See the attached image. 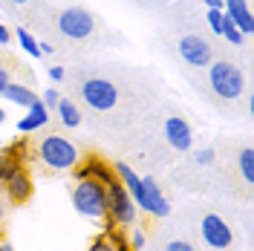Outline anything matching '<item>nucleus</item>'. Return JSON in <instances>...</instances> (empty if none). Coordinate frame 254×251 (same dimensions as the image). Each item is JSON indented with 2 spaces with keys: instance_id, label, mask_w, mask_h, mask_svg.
I'll use <instances>...</instances> for the list:
<instances>
[{
  "instance_id": "f257e3e1",
  "label": "nucleus",
  "mask_w": 254,
  "mask_h": 251,
  "mask_svg": "<svg viewBox=\"0 0 254 251\" xmlns=\"http://www.w3.org/2000/svg\"><path fill=\"white\" fill-rule=\"evenodd\" d=\"M113 173H116V179H122V185L125 190L133 196V202L136 208H142L147 217H168L171 214V202L165 199V193L159 190V182L153 176H139V173L133 171L130 165L125 162H119V165H113Z\"/></svg>"
},
{
  "instance_id": "f03ea898",
  "label": "nucleus",
  "mask_w": 254,
  "mask_h": 251,
  "mask_svg": "<svg viewBox=\"0 0 254 251\" xmlns=\"http://www.w3.org/2000/svg\"><path fill=\"white\" fill-rule=\"evenodd\" d=\"M72 208L84 220L104 222L107 220V188L95 179H81L72 188Z\"/></svg>"
},
{
  "instance_id": "7ed1b4c3",
  "label": "nucleus",
  "mask_w": 254,
  "mask_h": 251,
  "mask_svg": "<svg viewBox=\"0 0 254 251\" xmlns=\"http://www.w3.org/2000/svg\"><path fill=\"white\" fill-rule=\"evenodd\" d=\"M38 159H41L47 168H52V171H72L81 162V153L66 136L49 133V136H44L41 144H38Z\"/></svg>"
},
{
  "instance_id": "20e7f679",
  "label": "nucleus",
  "mask_w": 254,
  "mask_h": 251,
  "mask_svg": "<svg viewBox=\"0 0 254 251\" xmlns=\"http://www.w3.org/2000/svg\"><path fill=\"white\" fill-rule=\"evenodd\" d=\"M208 81H211V90L225 98V101H234L243 95L246 90V75L237 63L231 61H211L208 63Z\"/></svg>"
},
{
  "instance_id": "39448f33",
  "label": "nucleus",
  "mask_w": 254,
  "mask_h": 251,
  "mask_svg": "<svg viewBox=\"0 0 254 251\" xmlns=\"http://www.w3.org/2000/svg\"><path fill=\"white\" fill-rule=\"evenodd\" d=\"M136 202L133 196L125 190V185L116 179L113 185H107V220L116 225V228H127L136 222Z\"/></svg>"
},
{
  "instance_id": "423d86ee",
  "label": "nucleus",
  "mask_w": 254,
  "mask_h": 251,
  "mask_svg": "<svg viewBox=\"0 0 254 251\" xmlns=\"http://www.w3.org/2000/svg\"><path fill=\"white\" fill-rule=\"evenodd\" d=\"M58 32L69 41H84L95 32V17L84 6H69L58 15Z\"/></svg>"
},
{
  "instance_id": "0eeeda50",
  "label": "nucleus",
  "mask_w": 254,
  "mask_h": 251,
  "mask_svg": "<svg viewBox=\"0 0 254 251\" xmlns=\"http://www.w3.org/2000/svg\"><path fill=\"white\" fill-rule=\"evenodd\" d=\"M81 98L90 110H98V113H107L119 104V90L116 84L107 78H87L81 84Z\"/></svg>"
},
{
  "instance_id": "6e6552de",
  "label": "nucleus",
  "mask_w": 254,
  "mask_h": 251,
  "mask_svg": "<svg viewBox=\"0 0 254 251\" xmlns=\"http://www.w3.org/2000/svg\"><path fill=\"white\" fill-rule=\"evenodd\" d=\"M199 234H202L205 246H211L217 251H225L234 246V231H231V225L222 220L220 214H205L202 222H199Z\"/></svg>"
},
{
  "instance_id": "1a4fd4ad",
  "label": "nucleus",
  "mask_w": 254,
  "mask_h": 251,
  "mask_svg": "<svg viewBox=\"0 0 254 251\" xmlns=\"http://www.w3.org/2000/svg\"><path fill=\"white\" fill-rule=\"evenodd\" d=\"M176 49H179L182 61H188V66H208V63L214 61L211 44L202 41L199 35H185V38H179Z\"/></svg>"
},
{
  "instance_id": "9d476101",
  "label": "nucleus",
  "mask_w": 254,
  "mask_h": 251,
  "mask_svg": "<svg viewBox=\"0 0 254 251\" xmlns=\"http://www.w3.org/2000/svg\"><path fill=\"white\" fill-rule=\"evenodd\" d=\"M72 171H75V182H81V179H95V182H101L104 188L116 182L113 165H107L104 159H98V156H87V159H81V162L75 165V168H72Z\"/></svg>"
},
{
  "instance_id": "9b49d317",
  "label": "nucleus",
  "mask_w": 254,
  "mask_h": 251,
  "mask_svg": "<svg viewBox=\"0 0 254 251\" xmlns=\"http://www.w3.org/2000/svg\"><path fill=\"white\" fill-rule=\"evenodd\" d=\"M165 141H168L174 150L185 153V150L193 147V130H190V125L185 122V119L171 116V119L165 122Z\"/></svg>"
},
{
  "instance_id": "f8f14e48",
  "label": "nucleus",
  "mask_w": 254,
  "mask_h": 251,
  "mask_svg": "<svg viewBox=\"0 0 254 251\" xmlns=\"http://www.w3.org/2000/svg\"><path fill=\"white\" fill-rule=\"evenodd\" d=\"M222 12H225V17L240 29L243 38H249L254 32V17H252V12H249V3H246V0H225Z\"/></svg>"
},
{
  "instance_id": "ddd939ff",
  "label": "nucleus",
  "mask_w": 254,
  "mask_h": 251,
  "mask_svg": "<svg viewBox=\"0 0 254 251\" xmlns=\"http://www.w3.org/2000/svg\"><path fill=\"white\" fill-rule=\"evenodd\" d=\"M3 188H6V196H9L12 202H26L32 196V176L26 173V168H17V171L3 182Z\"/></svg>"
},
{
  "instance_id": "4468645a",
  "label": "nucleus",
  "mask_w": 254,
  "mask_h": 251,
  "mask_svg": "<svg viewBox=\"0 0 254 251\" xmlns=\"http://www.w3.org/2000/svg\"><path fill=\"white\" fill-rule=\"evenodd\" d=\"M87 251H130V246H127V240H125V234H122V228H116L113 222H107L104 234L95 237Z\"/></svg>"
},
{
  "instance_id": "2eb2a0df",
  "label": "nucleus",
  "mask_w": 254,
  "mask_h": 251,
  "mask_svg": "<svg viewBox=\"0 0 254 251\" xmlns=\"http://www.w3.org/2000/svg\"><path fill=\"white\" fill-rule=\"evenodd\" d=\"M47 122H49V110L41 104V101H35V104L29 107V113L17 122V130H20V133H32V130H41Z\"/></svg>"
},
{
  "instance_id": "dca6fc26",
  "label": "nucleus",
  "mask_w": 254,
  "mask_h": 251,
  "mask_svg": "<svg viewBox=\"0 0 254 251\" xmlns=\"http://www.w3.org/2000/svg\"><path fill=\"white\" fill-rule=\"evenodd\" d=\"M3 98H9L12 104H17V107H26V110H29L35 101H41V98L32 93L29 87H23V84H9V87L3 90Z\"/></svg>"
},
{
  "instance_id": "f3484780",
  "label": "nucleus",
  "mask_w": 254,
  "mask_h": 251,
  "mask_svg": "<svg viewBox=\"0 0 254 251\" xmlns=\"http://www.w3.org/2000/svg\"><path fill=\"white\" fill-rule=\"evenodd\" d=\"M58 119H61V125L64 127H78L81 125V110L72 104V101H66V98H61L58 101Z\"/></svg>"
},
{
  "instance_id": "a211bd4d",
  "label": "nucleus",
  "mask_w": 254,
  "mask_h": 251,
  "mask_svg": "<svg viewBox=\"0 0 254 251\" xmlns=\"http://www.w3.org/2000/svg\"><path fill=\"white\" fill-rule=\"evenodd\" d=\"M20 168V159H17L15 147H9V150H0V185L12 176V173Z\"/></svg>"
},
{
  "instance_id": "6ab92c4d",
  "label": "nucleus",
  "mask_w": 254,
  "mask_h": 251,
  "mask_svg": "<svg viewBox=\"0 0 254 251\" xmlns=\"http://www.w3.org/2000/svg\"><path fill=\"white\" fill-rule=\"evenodd\" d=\"M15 38H17V44H20V49H23L26 55L41 58V41H35V35H32V32H26L23 26H20V29H15Z\"/></svg>"
},
{
  "instance_id": "aec40b11",
  "label": "nucleus",
  "mask_w": 254,
  "mask_h": 251,
  "mask_svg": "<svg viewBox=\"0 0 254 251\" xmlns=\"http://www.w3.org/2000/svg\"><path fill=\"white\" fill-rule=\"evenodd\" d=\"M237 168H240V173H243V179L252 185V182H254V150H252V147H243V150H240Z\"/></svg>"
},
{
  "instance_id": "412c9836",
  "label": "nucleus",
  "mask_w": 254,
  "mask_h": 251,
  "mask_svg": "<svg viewBox=\"0 0 254 251\" xmlns=\"http://www.w3.org/2000/svg\"><path fill=\"white\" fill-rule=\"evenodd\" d=\"M222 15H225V12H222ZM222 38H225L228 44H234V47H240V44H246V38L240 35V29L234 26V23H231V20H228V17L222 20Z\"/></svg>"
},
{
  "instance_id": "4be33fe9",
  "label": "nucleus",
  "mask_w": 254,
  "mask_h": 251,
  "mask_svg": "<svg viewBox=\"0 0 254 251\" xmlns=\"http://www.w3.org/2000/svg\"><path fill=\"white\" fill-rule=\"evenodd\" d=\"M193 159H196V165L208 168V165H214L217 153H214V147H199V150H193Z\"/></svg>"
},
{
  "instance_id": "5701e85b",
  "label": "nucleus",
  "mask_w": 254,
  "mask_h": 251,
  "mask_svg": "<svg viewBox=\"0 0 254 251\" xmlns=\"http://www.w3.org/2000/svg\"><path fill=\"white\" fill-rule=\"evenodd\" d=\"M222 20H225L222 9H208V26H211V32L222 35Z\"/></svg>"
},
{
  "instance_id": "b1692460",
  "label": "nucleus",
  "mask_w": 254,
  "mask_h": 251,
  "mask_svg": "<svg viewBox=\"0 0 254 251\" xmlns=\"http://www.w3.org/2000/svg\"><path fill=\"white\" fill-rule=\"evenodd\" d=\"M127 246H130V251H142L144 246H147V237H144L142 228H133V234H130V240H127Z\"/></svg>"
},
{
  "instance_id": "393cba45",
  "label": "nucleus",
  "mask_w": 254,
  "mask_h": 251,
  "mask_svg": "<svg viewBox=\"0 0 254 251\" xmlns=\"http://www.w3.org/2000/svg\"><path fill=\"white\" fill-rule=\"evenodd\" d=\"M58 101H61L58 90H52V87H49V90H44V98H41V104H44L47 110H55V107H58Z\"/></svg>"
},
{
  "instance_id": "a878e982",
  "label": "nucleus",
  "mask_w": 254,
  "mask_h": 251,
  "mask_svg": "<svg viewBox=\"0 0 254 251\" xmlns=\"http://www.w3.org/2000/svg\"><path fill=\"white\" fill-rule=\"evenodd\" d=\"M165 251H196L190 243H185V240H174V243H168L165 246Z\"/></svg>"
},
{
  "instance_id": "bb28decb",
  "label": "nucleus",
  "mask_w": 254,
  "mask_h": 251,
  "mask_svg": "<svg viewBox=\"0 0 254 251\" xmlns=\"http://www.w3.org/2000/svg\"><path fill=\"white\" fill-rule=\"evenodd\" d=\"M9 41H12V32H9V29H6V26H3V23H0V44L6 47Z\"/></svg>"
},
{
  "instance_id": "cd10ccee",
  "label": "nucleus",
  "mask_w": 254,
  "mask_h": 251,
  "mask_svg": "<svg viewBox=\"0 0 254 251\" xmlns=\"http://www.w3.org/2000/svg\"><path fill=\"white\" fill-rule=\"evenodd\" d=\"M9 84H12V81H9V72H6V69H0V95H3V90H6Z\"/></svg>"
},
{
  "instance_id": "c85d7f7f",
  "label": "nucleus",
  "mask_w": 254,
  "mask_h": 251,
  "mask_svg": "<svg viewBox=\"0 0 254 251\" xmlns=\"http://www.w3.org/2000/svg\"><path fill=\"white\" fill-rule=\"evenodd\" d=\"M49 78H52V81H61L64 78V69H61V66H49Z\"/></svg>"
},
{
  "instance_id": "c756f323",
  "label": "nucleus",
  "mask_w": 254,
  "mask_h": 251,
  "mask_svg": "<svg viewBox=\"0 0 254 251\" xmlns=\"http://www.w3.org/2000/svg\"><path fill=\"white\" fill-rule=\"evenodd\" d=\"M202 3H205L208 9H222L225 6V0H202Z\"/></svg>"
},
{
  "instance_id": "7c9ffc66",
  "label": "nucleus",
  "mask_w": 254,
  "mask_h": 251,
  "mask_svg": "<svg viewBox=\"0 0 254 251\" xmlns=\"http://www.w3.org/2000/svg\"><path fill=\"white\" fill-rule=\"evenodd\" d=\"M0 251H15V249H12V246H9V243H6V240L0 237Z\"/></svg>"
},
{
  "instance_id": "2f4dec72",
  "label": "nucleus",
  "mask_w": 254,
  "mask_h": 251,
  "mask_svg": "<svg viewBox=\"0 0 254 251\" xmlns=\"http://www.w3.org/2000/svg\"><path fill=\"white\" fill-rule=\"evenodd\" d=\"M3 217H6V205H3V196H0V222H3Z\"/></svg>"
},
{
  "instance_id": "473e14b6",
  "label": "nucleus",
  "mask_w": 254,
  "mask_h": 251,
  "mask_svg": "<svg viewBox=\"0 0 254 251\" xmlns=\"http://www.w3.org/2000/svg\"><path fill=\"white\" fill-rule=\"evenodd\" d=\"M9 3H15V6H26V3H32V0H9Z\"/></svg>"
},
{
  "instance_id": "72a5a7b5",
  "label": "nucleus",
  "mask_w": 254,
  "mask_h": 251,
  "mask_svg": "<svg viewBox=\"0 0 254 251\" xmlns=\"http://www.w3.org/2000/svg\"><path fill=\"white\" fill-rule=\"evenodd\" d=\"M3 122H6V113H3V107H0V125H3Z\"/></svg>"
}]
</instances>
